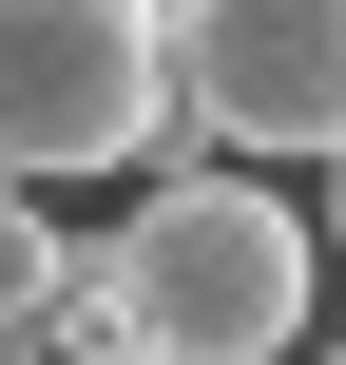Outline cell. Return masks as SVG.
<instances>
[{
  "instance_id": "6da1fadb",
  "label": "cell",
  "mask_w": 346,
  "mask_h": 365,
  "mask_svg": "<svg viewBox=\"0 0 346 365\" xmlns=\"http://www.w3.org/2000/svg\"><path fill=\"white\" fill-rule=\"evenodd\" d=\"M308 250H327V231H308L270 173H154L96 269H116V308L154 327V365H289L308 346Z\"/></svg>"
},
{
  "instance_id": "7a4b0ae2",
  "label": "cell",
  "mask_w": 346,
  "mask_h": 365,
  "mask_svg": "<svg viewBox=\"0 0 346 365\" xmlns=\"http://www.w3.org/2000/svg\"><path fill=\"white\" fill-rule=\"evenodd\" d=\"M173 154H193V77L154 0H0V192L173 173Z\"/></svg>"
},
{
  "instance_id": "3957f363",
  "label": "cell",
  "mask_w": 346,
  "mask_h": 365,
  "mask_svg": "<svg viewBox=\"0 0 346 365\" xmlns=\"http://www.w3.org/2000/svg\"><path fill=\"white\" fill-rule=\"evenodd\" d=\"M173 19V77H193V135L231 154H346V0H154Z\"/></svg>"
},
{
  "instance_id": "277c9868",
  "label": "cell",
  "mask_w": 346,
  "mask_h": 365,
  "mask_svg": "<svg viewBox=\"0 0 346 365\" xmlns=\"http://www.w3.org/2000/svg\"><path fill=\"white\" fill-rule=\"evenodd\" d=\"M58 269H77V250H58V212H39V192H0V327H39V308H58Z\"/></svg>"
},
{
  "instance_id": "5b68a950",
  "label": "cell",
  "mask_w": 346,
  "mask_h": 365,
  "mask_svg": "<svg viewBox=\"0 0 346 365\" xmlns=\"http://www.w3.org/2000/svg\"><path fill=\"white\" fill-rule=\"evenodd\" d=\"M308 231H327V250H346V154H327V173H308Z\"/></svg>"
},
{
  "instance_id": "8992f818",
  "label": "cell",
  "mask_w": 346,
  "mask_h": 365,
  "mask_svg": "<svg viewBox=\"0 0 346 365\" xmlns=\"http://www.w3.org/2000/svg\"><path fill=\"white\" fill-rule=\"evenodd\" d=\"M308 365H346V346H308Z\"/></svg>"
}]
</instances>
